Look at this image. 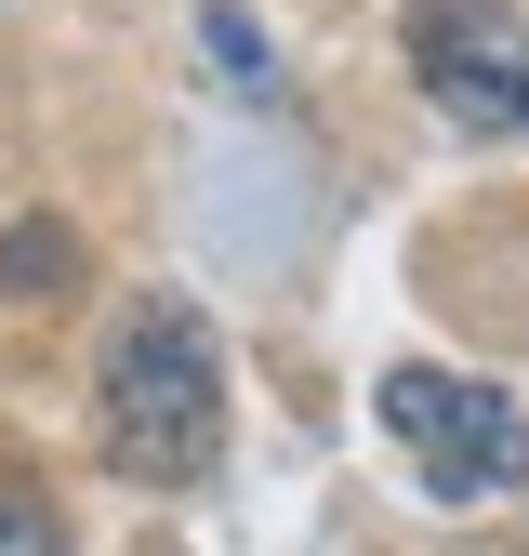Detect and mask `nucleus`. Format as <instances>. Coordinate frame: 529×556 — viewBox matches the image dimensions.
<instances>
[{"label": "nucleus", "instance_id": "1", "mask_svg": "<svg viewBox=\"0 0 529 556\" xmlns=\"http://www.w3.org/2000/svg\"><path fill=\"white\" fill-rule=\"evenodd\" d=\"M93 425H106V464L146 477V491H185L212 477L225 451V358H212V318L172 305V292H132L93 344Z\"/></svg>", "mask_w": 529, "mask_h": 556}, {"label": "nucleus", "instance_id": "5", "mask_svg": "<svg viewBox=\"0 0 529 556\" xmlns=\"http://www.w3.org/2000/svg\"><path fill=\"white\" fill-rule=\"evenodd\" d=\"M0 556H66V517L27 491V477H0Z\"/></svg>", "mask_w": 529, "mask_h": 556}, {"label": "nucleus", "instance_id": "3", "mask_svg": "<svg viewBox=\"0 0 529 556\" xmlns=\"http://www.w3.org/2000/svg\"><path fill=\"white\" fill-rule=\"evenodd\" d=\"M411 80H424L437 119H463V132H516L529 27L503 14V0H424V14H411Z\"/></svg>", "mask_w": 529, "mask_h": 556}, {"label": "nucleus", "instance_id": "4", "mask_svg": "<svg viewBox=\"0 0 529 556\" xmlns=\"http://www.w3.org/2000/svg\"><path fill=\"white\" fill-rule=\"evenodd\" d=\"M80 278V239H66L53 213H14L0 226V292H66Z\"/></svg>", "mask_w": 529, "mask_h": 556}, {"label": "nucleus", "instance_id": "6", "mask_svg": "<svg viewBox=\"0 0 529 556\" xmlns=\"http://www.w3.org/2000/svg\"><path fill=\"white\" fill-rule=\"evenodd\" d=\"M198 40H212V66H225L238 93H264V106H279V66H264V40H251L238 14H198Z\"/></svg>", "mask_w": 529, "mask_h": 556}, {"label": "nucleus", "instance_id": "2", "mask_svg": "<svg viewBox=\"0 0 529 556\" xmlns=\"http://www.w3.org/2000/svg\"><path fill=\"white\" fill-rule=\"evenodd\" d=\"M384 438L424 464L437 504H516L529 491V410L503 384H463V371H384Z\"/></svg>", "mask_w": 529, "mask_h": 556}, {"label": "nucleus", "instance_id": "7", "mask_svg": "<svg viewBox=\"0 0 529 556\" xmlns=\"http://www.w3.org/2000/svg\"><path fill=\"white\" fill-rule=\"evenodd\" d=\"M516 132H529V80H516Z\"/></svg>", "mask_w": 529, "mask_h": 556}]
</instances>
